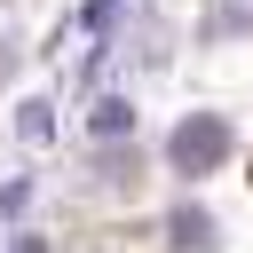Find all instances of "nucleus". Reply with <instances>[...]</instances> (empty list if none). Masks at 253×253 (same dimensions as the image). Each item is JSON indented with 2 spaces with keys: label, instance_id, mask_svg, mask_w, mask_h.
<instances>
[{
  "label": "nucleus",
  "instance_id": "f03ea898",
  "mask_svg": "<svg viewBox=\"0 0 253 253\" xmlns=\"http://www.w3.org/2000/svg\"><path fill=\"white\" fill-rule=\"evenodd\" d=\"M95 134H126V103H103L95 111Z\"/></svg>",
  "mask_w": 253,
  "mask_h": 253
},
{
  "label": "nucleus",
  "instance_id": "f257e3e1",
  "mask_svg": "<svg viewBox=\"0 0 253 253\" xmlns=\"http://www.w3.org/2000/svg\"><path fill=\"white\" fill-rule=\"evenodd\" d=\"M213 158H221V126H213V119H190V134L174 142V166L198 174V166H213Z\"/></svg>",
  "mask_w": 253,
  "mask_h": 253
}]
</instances>
